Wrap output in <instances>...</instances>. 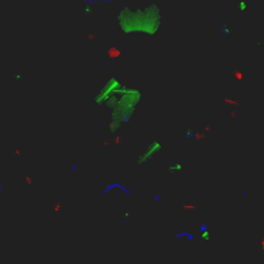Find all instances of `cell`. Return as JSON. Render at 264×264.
<instances>
[{"instance_id": "6da1fadb", "label": "cell", "mask_w": 264, "mask_h": 264, "mask_svg": "<svg viewBox=\"0 0 264 264\" xmlns=\"http://www.w3.org/2000/svg\"><path fill=\"white\" fill-rule=\"evenodd\" d=\"M117 25L125 34L155 35L162 25V13L157 4L123 7L117 13Z\"/></svg>"}, {"instance_id": "7a4b0ae2", "label": "cell", "mask_w": 264, "mask_h": 264, "mask_svg": "<svg viewBox=\"0 0 264 264\" xmlns=\"http://www.w3.org/2000/svg\"><path fill=\"white\" fill-rule=\"evenodd\" d=\"M142 93L134 86L121 85V88L114 97L106 103V107L111 111L110 114V129L111 133L117 132L119 129L130 120L137 111L141 102Z\"/></svg>"}, {"instance_id": "3957f363", "label": "cell", "mask_w": 264, "mask_h": 264, "mask_svg": "<svg viewBox=\"0 0 264 264\" xmlns=\"http://www.w3.org/2000/svg\"><path fill=\"white\" fill-rule=\"evenodd\" d=\"M121 85L123 84H121V81L117 77H115V76L110 77V79L103 84L102 88L99 89V92H97V94L94 96V102H96V105L106 106V103L110 101L111 97H114L120 90Z\"/></svg>"}, {"instance_id": "277c9868", "label": "cell", "mask_w": 264, "mask_h": 264, "mask_svg": "<svg viewBox=\"0 0 264 264\" xmlns=\"http://www.w3.org/2000/svg\"><path fill=\"white\" fill-rule=\"evenodd\" d=\"M162 142L159 139H155L152 142H150L147 147H144V150H142L137 156V164L138 165H143L147 164L148 161H151L156 155L162 150Z\"/></svg>"}, {"instance_id": "5b68a950", "label": "cell", "mask_w": 264, "mask_h": 264, "mask_svg": "<svg viewBox=\"0 0 264 264\" xmlns=\"http://www.w3.org/2000/svg\"><path fill=\"white\" fill-rule=\"evenodd\" d=\"M183 137L185 138V139H193V138L196 137V130H194V129H191V128L185 129V130L183 132Z\"/></svg>"}, {"instance_id": "8992f818", "label": "cell", "mask_w": 264, "mask_h": 264, "mask_svg": "<svg viewBox=\"0 0 264 264\" xmlns=\"http://www.w3.org/2000/svg\"><path fill=\"white\" fill-rule=\"evenodd\" d=\"M182 168L183 166H182L179 162H175V164H170V165H169V170H170L171 173L173 171H180Z\"/></svg>"}, {"instance_id": "52a82bcc", "label": "cell", "mask_w": 264, "mask_h": 264, "mask_svg": "<svg viewBox=\"0 0 264 264\" xmlns=\"http://www.w3.org/2000/svg\"><path fill=\"white\" fill-rule=\"evenodd\" d=\"M120 216H121V219H123V220H125V222H126V220H129V219H130V216H132V213H130V211H123V213L120 214Z\"/></svg>"}, {"instance_id": "ba28073f", "label": "cell", "mask_w": 264, "mask_h": 264, "mask_svg": "<svg viewBox=\"0 0 264 264\" xmlns=\"http://www.w3.org/2000/svg\"><path fill=\"white\" fill-rule=\"evenodd\" d=\"M83 9H84V13H85V14H90V13H92V7H90V5L84 7Z\"/></svg>"}, {"instance_id": "9c48e42d", "label": "cell", "mask_w": 264, "mask_h": 264, "mask_svg": "<svg viewBox=\"0 0 264 264\" xmlns=\"http://www.w3.org/2000/svg\"><path fill=\"white\" fill-rule=\"evenodd\" d=\"M222 30H223V32H226V34H228L229 31H231V30H229V28L227 27V26H223V27H222Z\"/></svg>"}]
</instances>
